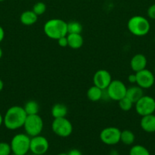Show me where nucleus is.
<instances>
[{
  "mask_svg": "<svg viewBox=\"0 0 155 155\" xmlns=\"http://www.w3.org/2000/svg\"><path fill=\"white\" fill-rule=\"evenodd\" d=\"M154 74H155V67H154Z\"/></svg>",
  "mask_w": 155,
  "mask_h": 155,
  "instance_id": "39",
  "label": "nucleus"
},
{
  "mask_svg": "<svg viewBox=\"0 0 155 155\" xmlns=\"http://www.w3.org/2000/svg\"><path fill=\"white\" fill-rule=\"evenodd\" d=\"M12 155H18V154H13Z\"/></svg>",
  "mask_w": 155,
  "mask_h": 155,
  "instance_id": "38",
  "label": "nucleus"
},
{
  "mask_svg": "<svg viewBox=\"0 0 155 155\" xmlns=\"http://www.w3.org/2000/svg\"><path fill=\"white\" fill-rule=\"evenodd\" d=\"M3 124V117L2 115V114L0 113V127Z\"/></svg>",
  "mask_w": 155,
  "mask_h": 155,
  "instance_id": "34",
  "label": "nucleus"
},
{
  "mask_svg": "<svg viewBox=\"0 0 155 155\" xmlns=\"http://www.w3.org/2000/svg\"><path fill=\"white\" fill-rule=\"evenodd\" d=\"M106 91V95L109 99L119 101L120 99L126 97L127 88L123 82L115 80H112Z\"/></svg>",
  "mask_w": 155,
  "mask_h": 155,
  "instance_id": "8",
  "label": "nucleus"
},
{
  "mask_svg": "<svg viewBox=\"0 0 155 155\" xmlns=\"http://www.w3.org/2000/svg\"><path fill=\"white\" fill-rule=\"evenodd\" d=\"M141 128L147 133H155V115L153 114L141 117L140 122Z\"/></svg>",
  "mask_w": 155,
  "mask_h": 155,
  "instance_id": "14",
  "label": "nucleus"
},
{
  "mask_svg": "<svg viewBox=\"0 0 155 155\" xmlns=\"http://www.w3.org/2000/svg\"><path fill=\"white\" fill-rule=\"evenodd\" d=\"M24 110H25L27 115H33L38 114L40 111V105L36 101L34 100H30L28 101L24 107Z\"/></svg>",
  "mask_w": 155,
  "mask_h": 155,
  "instance_id": "21",
  "label": "nucleus"
},
{
  "mask_svg": "<svg viewBox=\"0 0 155 155\" xmlns=\"http://www.w3.org/2000/svg\"><path fill=\"white\" fill-rule=\"evenodd\" d=\"M68 113V108L63 104L57 103L52 107L51 114L54 119L56 118L65 117Z\"/></svg>",
  "mask_w": 155,
  "mask_h": 155,
  "instance_id": "19",
  "label": "nucleus"
},
{
  "mask_svg": "<svg viewBox=\"0 0 155 155\" xmlns=\"http://www.w3.org/2000/svg\"><path fill=\"white\" fill-rule=\"evenodd\" d=\"M136 74V84L143 89H149L152 87L154 84L155 77L154 74L150 71L147 69H144L138 72L135 73Z\"/></svg>",
  "mask_w": 155,
  "mask_h": 155,
  "instance_id": "11",
  "label": "nucleus"
},
{
  "mask_svg": "<svg viewBox=\"0 0 155 155\" xmlns=\"http://www.w3.org/2000/svg\"><path fill=\"white\" fill-rule=\"evenodd\" d=\"M50 147L48 140L44 136H36L30 138V151L35 155H43L47 152Z\"/></svg>",
  "mask_w": 155,
  "mask_h": 155,
  "instance_id": "10",
  "label": "nucleus"
},
{
  "mask_svg": "<svg viewBox=\"0 0 155 155\" xmlns=\"http://www.w3.org/2000/svg\"><path fill=\"white\" fill-rule=\"evenodd\" d=\"M68 155H82L81 152L78 149H72L68 151Z\"/></svg>",
  "mask_w": 155,
  "mask_h": 155,
  "instance_id": "30",
  "label": "nucleus"
},
{
  "mask_svg": "<svg viewBox=\"0 0 155 155\" xmlns=\"http://www.w3.org/2000/svg\"><path fill=\"white\" fill-rule=\"evenodd\" d=\"M87 97L93 102L98 101L103 97V90L94 85L88 89L87 92Z\"/></svg>",
  "mask_w": 155,
  "mask_h": 155,
  "instance_id": "18",
  "label": "nucleus"
},
{
  "mask_svg": "<svg viewBox=\"0 0 155 155\" xmlns=\"http://www.w3.org/2000/svg\"><path fill=\"white\" fill-rule=\"evenodd\" d=\"M24 107L15 105L9 107L3 117V124L9 130H16L24 127L27 118Z\"/></svg>",
  "mask_w": 155,
  "mask_h": 155,
  "instance_id": "1",
  "label": "nucleus"
},
{
  "mask_svg": "<svg viewBox=\"0 0 155 155\" xmlns=\"http://www.w3.org/2000/svg\"><path fill=\"white\" fill-rule=\"evenodd\" d=\"M129 155H150V152L145 147L141 145H135L131 148Z\"/></svg>",
  "mask_w": 155,
  "mask_h": 155,
  "instance_id": "22",
  "label": "nucleus"
},
{
  "mask_svg": "<svg viewBox=\"0 0 155 155\" xmlns=\"http://www.w3.org/2000/svg\"><path fill=\"white\" fill-rule=\"evenodd\" d=\"M135 136L133 132L129 130H125L121 131L120 142L126 145H132L135 142Z\"/></svg>",
  "mask_w": 155,
  "mask_h": 155,
  "instance_id": "20",
  "label": "nucleus"
},
{
  "mask_svg": "<svg viewBox=\"0 0 155 155\" xmlns=\"http://www.w3.org/2000/svg\"><path fill=\"white\" fill-rule=\"evenodd\" d=\"M58 44L60 47L62 48H65V47L68 46V39H67V36H62V37L59 38V39H57Z\"/></svg>",
  "mask_w": 155,
  "mask_h": 155,
  "instance_id": "28",
  "label": "nucleus"
},
{
  "mask_svg": "<svg viewBox=\"0 0 155 155\" xmlns=\"http://www.w3.org/2000/svg\"><path fill=\"white\" fill-rule=\"evenodd\" d=\"M3 88H4V83H3L2 80L0 79V92H2V91Z\"/></svg>",
  "mask_w": 155,
  "mask_h": 155,
  "instance_id": "33",
  "label": "nucleus"
},
{
  "mask_svg": "<svg viewBox=\"0 0 155 155\" xmlns=\"http://www.w3.org/2000/svg\"><path fill=\"white\" fill-rule=\"evenodd\" d=\"M46 5L43 2H38L35 3L33 6V8H32V11L37 16L43 15L46 12Z\"/></svg>",
  "mask_w": 155,
  "mask_h": 155,
  "instance_id": "25",
  "label": "nucleus"
},
{
  "mask_svg": "<svg viewBox=\"0 0 155 155\" xmlns=\"http://www.w3.org/2000/svg\"><path fill=\"white\" fill-rule=\"evenodd\" d=\"M135 110L140 116L152 114L155 112V99L149 95H143L135 103Z\"/></svg>",
  "mask_w": 155,
  "mask_h": 155,
  "instance_id": "7",
  "label": "nucleus"
},
{
  "mask_svg": "<svg viewBox=\"0 0 155 155\" xmlns=\"http://www.w3.org/2000/svg\"><path fill=\"white\" fill-rule=\"evenodd\" d=\"M121 130L115 127L104 128L100 133V139L103 143L107 145H115L120 142Z\"/></svg>",
  "mask_w": 155,
  "mask_h": 155,
  "instance_id": "9",
  "label": "nucleus"
},
{
  "mask_svg": "<svg viewBox=\"0 0 155 155\" xmlns=\"http://www.w3.org/2000/svg\"><path fill=\"white\" fill-rule=\"evenodd\" d=\"M118 102L119 107L123 111H129V110H130L134 104V103L126 96L122 98V99H120Z\"/></svg>",
  "mask_w": 155,
  "mask_h": 155,
  "instance_id": "24",
  "label": "nucleus"
},
{
  "mask_svg": "<svg viewBox=\"0 0 155 155\" xmlns=\"http://www.w3.org/2000/svg\"><path fill=\"white\" fill-rule=\"evenodd\" d=\"M112 82V77L106 70L100 69L95 72L93 77V83L94 86H97L103 90H106Z\"/></svg>",
  "mask_w": 155,
  "mask_h": 155,
  "instance_id": "12",
  "label": "nucleus"
},
{
  "mask_svg": "<svg viewBox=\"0 0 155 155\" xmlns=\"http://www.w3.org/2000/svg\"><path fill=\"white\" fill-rule=\"evenodd\" d=\"M12 148L10 144L7 142H0V155H11Z\"/></svg>",
  "mask_w": 155,
  "mask_h": 155,
  "instance_id": "26",
  "label": "nucleus"
},
{
  "mask_svg": "<svg viewBox=\"0 0 155 155\" xmlns=\"http://www.w3.org/2000/svg\"><path fill=\"white\" fill-rule=\"evenodd\" d=\"M3 1H5V0H0V2H3Z\"/></svg>",
  "mask_w": 155,
  "mask_h": 155,
  "instance_id": "37",
  "label": "nucleus"
},
{
  "mask_svg": "<svg viewBox=\"0 0 155 155\" xmlns=\"http://www.w3.org/2000/svg\"><path fill=\"white\" fill-rule=\"evenodd\" d=\"M38 16L33 12V11H25L22 12L20 16V21L23 25L31 26L36 24L37 21Z\"/></svg>",
  "mask_w": 155,
  "mask_h": 155,
  "instance_id": "17",
  "label": "nucleus"
},
{
  "mask_svg": "<svg viewBox=\"0 0 155 155\" xmlns=\"http://www.w3.org/2000/svg\"><path fill=\"white\" fill-rule=\"evenodd\" d=\"M5 38V30L3 27L0 25V42H2Z\"/></svg>",
  "mask_w": 155,
  "mask_h": 155,
  "instance_id": "31",
  "label": "nucleus"
},
{
  "mask_svg": "<svg viewBox=\"0 0 155 155\" xmlns=\"http://www.w3.org/2000/svg\"><path fill=\"white\" fill-rule=\"evenodd\" d=\"M23 127L30 138L39 136L43 129V120L39 114L27 115Z\"/></svg>",
  "mask_w": 155,
  "mask_h": 155,
  "instance_id": "5",
  "label": "nucleus"
},
{
  "mask_svg": "<svg viewBox=\"0 0 155 155\" xmlns=\"http://www.w3.org/2000/svg\"><path fill=\"white\" fill-rule=\"evenodd\" d=\"M147 64V58L143 54H140V53L135 54L130 61L131 69L135 73L145 69Z\"/></svg>",
  "mask_w": 155,
  "mask_h": 155,
  "instance_id": "13",
  "label": "nucleus"
},
{
  "mask_svg": "<svg viewBox=\"0 0 155 155\" xmlns=\"http://www.w3.org/2000/svg\"><path fill=\"white\" fill-rule=\"evenodd\" d=\"M109 155H119V152L116 150H112V151L109 152Z\"/></svg>",
  "mask_w": 155,
  "mask_h": 155,
  "instance_id": "32",
  "label": "nucleus"
},
{
  "mask_svg": "<svg viewBox=\"0 0 155 155\" xmlns=\"http://www.w3.org/2000/svg\"><path fill=\"white\" fill-rule=\"evenodd\" d=\"M143 95H144V89L138 85L127 88L126 96L129 98L134 104L136 103Z\"/></svg>",
  "mask_w": 155,
  "mask_h": 155,
  "instance_id": "16",
  "label": "nucleus"
},
{
  "mask_svg": "<svg viewBox=\"0 0 155 155\" xmlns=\"http://www.w3.org/2000/svg\"><path fill=\"white\" fill-rule=\"evenodd\" d=\"M127 27L132 35L136 36H146L150 30L148 20L141 15L132 17L127 23Z\"/></svg>",
  "mask_w": 155,
  "mask_h": 155,
  "instance_id": "3",
  "label": "nucleus"
},
{
  "mask_svg": "<svg viewBox=\"0 0 155 155\" xmlns=\"http://www.w3.org/2000/svg\"><path fill=\"white\" fill-rule=\"evenodd\" d=\"M147 16L150 18V19L155 20V4L151 5L150 7L147 9Z\"/></svg>",
  "mask_w": 155,
  "mask_h": 155,
  "instance_id": "27",
  "label": "nucleus"
},
{
  "mask_svg": "<svg viewBox=\"0 0 155 155\" xmlns=\"http://www.w3.org/2000/svg\"><path fill=\"white\" fill-rule=\"evenodd\" d=\"M2 54H3L2 49V48H1V47H0V59H1L2 57Z\"/></svg>",
  "mask_w": 155,
  "mask_h": 155,
  "instance_id": "35",
  "label": "nucleus"
},
{
  "mask_svg": "<svg viewBox=\"0 0 155 155\" xmlns=\"http://www.w3.org/2000/svg\"></svg>",
  "mask_w": 155,
  "mask_h": 155,
  "instance_id": "41",
  "label": "nucleus"
},
{
  "mask_svg": "<svg viewBox=\"0 0 155 155\" xmlns=\"http://www.w3.org/2000/svg\"><path fill=\"white\" fill-rule=\"evenodd\" d=\"M30 137L26 133L16 134L11 141V148L13 154L26 155L30 151Z\"/></svg>",
  "mask_w": 155,
  "mask_h": 155,
  "instance_id": "4",
  "label": "nucleus"
},
{
  "mask_svg": "<svg viewBox=\"0 0 155 155\" xmlns=\"http://www.w3.org/2000/svg\"><path fill=\"white\" fill-rule=\"evenodd\" d=\"M57 155H68V154H65V153H60V154H59Z\"/></svg>",
  "mask_w": 155,
  "mask_h": 155,
  "instance_id": "36",
  "label": "nucleus"
},
{
  "mask_svg": "<svg viewBox=\"0 0 155 155\" xmlns=\"http://www.w3.org/2000/svg\"><path fill=\"white\" fill-rule=\"evenodd\" d=\"M66 36L68 47L73 49L81 48L84 44V39L81 33H68Z\"/></svg>",
  "mask_w": 155,
  "mask_h": 155,
  "instance_id": "15",
  "label": "nucleus"
},
{
  "mask_svg": "<svg viewBox=\"0 0 155 155\" xmlns=\"http://www.w3.org/2000/svg\"><path fill=\"white\" fill-rule=\"evenodd\" d=\"M128 80L130 83H136V74H130L128 77Z\"/></svg>",
  "mask_w": 155,
  "mask_h": 155,
  "instance_id": "29",
  "label": "nucleus"
},
{
  "mask_svg": "<svg viewBox=\"0 0 155 155\" xmlns=\"http://www.w3.org/2000/svg\"><path fill=\"white\" fill-rule=\"evenodd\" d=\"M43 31L47 37L57 40L68 34L67 23L58 18L50 19L44 24Z\"/></svg>",
  "mask_w": 155,
  "mask_h": 155,
  "instance_id": "2",
  "label": "nucleus"
},
{
  "mask_svg": "<svg viewBox=\"0 0 155 155\" xmlns=\"http://www.w3.org/2000/svg\"><path fill=\"white\" fill-rule=\"evenodd\" d=\"M52 130L56 136L66 138L72 133L73 126L66 117L56 118L52 123Z\"/></svg>",
  "mask_w": 155,
  "mask_h": 155,
  "instance_id": "6",
  "label": "nucleus"
},
{
  "mask_svg": "<svg viewBox=\"0 0 155 155\" xmlns=\"http://www.w3.org/2000/svg\"><path fill=\"white\" fill-rule=\"evenodd\" d=\"M154 42H155V36H154Z\"/></svg>",
  "mask_w": 155,
  "mask_h": 155,
  "instance_id": "40",
  "label": "nucleus"
},
{
  "mask_svg": "<svg viewBox=\"0 0 155 155\" xmlns=\"http://www.w3.org/2000/svg\"><path fill=\"white\" fill-rule=\"evenodd\" d=\"M68 33H81L82 32L83 27L78 21H70L67 23Z\"/></svg>",
  "mask_w": 155,
  "mask_h": 155,
  "instance_id": "23",
  "label": "nucleus"
}]
</instances>
